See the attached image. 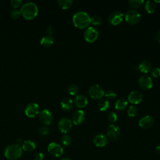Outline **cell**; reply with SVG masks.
<instances>
[{"instance_id":"1","label":"cell","mask_w":160,"mask_h":160,"mask_svg":"<svg viewBox=\"0 0 160 160\" xmlns=\"http://www.w3.org/2000/svg\"><path fill=\"white\" fill-rule=\"evenodd\" d=\"M72 22L76 28L81 29H85L91 24V18L86 12L78 11L73 15Z\"/></svg>"},{"instance_id":"2","label":"cell","mask_w":160,"mask_h":160,"mask_svg":"<svg viewBox=\"0 0 160 160\" xmlns=\"http://www.w3.org/2000/svg\"><path fill=\"white\" fill-rule=\"evenodd\" d=\"M21 16L27 20L33 19L36 17L38 13V8L37 5L32 2H28L22 5L21 9Z\"/></svg>"},{"instance_id":"3","label":"cell","mask_w":160,"mask_h":160,"mask_svg":"<svg viewBox=\"0 0 160 160\" xmlns=\"http://www.w3.org/2000/svg\"><path fill=\"white\" fill-rule=\"evenodd\" d=\"M22 153V148L18 144L8 145L4 150V156L10 160H16L20 158Z\"/></svg>"},{"instance_id":"4","label":"cell","mask_w":160,"mask_h":160,"mask_svg":"<svg viewBox=\"0 0 160 160\" xmlns=\"http://www.w3.org/2000/svg\"><path fill=\"white\" fill-rule=\"evenodd\" d=\"M88 92L90 97L94 99H99L104 95V89L98 84L91 86L88 90Z\"/></svg>"},{"instance_id":"5","label":"cell","mask_w":160,"mask_h":160,"mask_svg":"<svg viewBox=\"0 0 160 160\" xmlns=\"http://www.w3.org/2000/svg\"><path fill=\"white\" fill-rule=\"evenodd\" d=\"M126 22L131 24H135L139 22L141 19V14L139 11L134 9L128 11L125 14Z\"/></svg>"},{"instance_id":"6","label":"cell","mask_w":160,"mask_h":160,"mask_svg":"<svg viewBox=\"0 0 160 160\" xmlns=\"http://www.w3.org/2000/svg\"><path fill=\"white\" fill-rule=\"evenodd\" d=\"M99 32L94 27L88 28L84 32V38L88 42H93L98 39Z\"/></svg>"},{"instance_id":"7","label":"cell","mask_w":160,"mask_h":160,"mask_svg":"<svg viewBox=\"0 0 160 160\" xmlns=\"http://www.w3.org/2000/svg\"><path fill=\"white\" fill-rule=\"evenodd\" d=\"M24 112L26 116L34 118L39 113V107L36 102H30L26 106Z\"/></svg>"},{"instance_id":"8","label":"cell","mask_w":160,"mask_h":160,"mask_svg":"<svg viewBox=\"0 0 160 160\" xmlns=\"http://www.w3.org/2000/svg\"><path fill=\"white\" fill-rule=\"evenodd\" d=\"M39 118L42 124L44 126H48L52 122L53 117L51 111L47 109L42 110L39 114Z\"/></svg>"},{"instance_id":"9","label":"cell","mask_w":160,"mask_h":160,"mask_svg":"<svg viewBox=\"0 0 160 160\" xmlns=\"http://www.w3.org/2000/svg\"><path fill=\"white\" fill-rule=\"evenodd\" d=\"M58 129L62 133L68 132L72 128V121L68 118H62L58 122Z\"/></svg>"},{"instance_id":"10","label":"cell","mask_w":160,"mask_h":160,"mask_svg":"<svg viewBox=\"0 0 160 160\" xmlns=\"http://www.w3.org/2000/svg\"><path fill=\"white\" fill-rule=\"evenodd\" d=\"M49 153L54 157H59L63 154V149L61 145L56 142H51L48 146Z\"/></svg>"},{"instance_id":"11","label":"cell","mask_w":160,"mask_h":160,"mask_svg":"<svg viewBox=\"0 0 160 160\" xmlns=\"http://www.w3.org/2000/svg\"><path fill=\"white\" fill-rule=\"evenodd\" d=\"M107 134L108 137L111 141H116L120 136V129L118 126L114 124H111L108 128Z\"/></svg>"},{"instance_id":"12","label":"cell","mask_w":160,"mask_h":160,"mask_svg":"<svg viewBox=\"0 0 160 160\" xmlns=\"http://www.w3.org/2000/svg\"><path fill=\"white\" fill-rule=\"evenodd\" d=\"M123 14L120 11H114L108 17L109 22L114 26L120 24L123 20Z\"/></svg>"},{"instance_id":"13","label":"cell","mask_w":160,"mask_h":160,"mask_svg":"<svg viewBox=\"0 0 160 160\" xmlns=\"http://www.w3.org/2000/svg\"><path fill=\"white\" fill-rule=\"evenodd\" d=\"M139 84L144 90L150 89L153 86L151 78L147 75H143L139 78Z\"/></svg>"},{"instance_id":"14","label":"cell","mask_w":160,"mask_h":160,"mask_svg":"<svg viewBox=\"0 0 160 160\" xmlns=\"http://www.w3.org/2000/svg\"><path fill=\"white\" fill-rule=\"evenodd\" d=\"M154 124V119L149 116L146 115L141 118L139 121V126L142 129H149Z\"/></svg>"},{"instance_id":"15","label":"cell","mask_w":160,"mask_h":160,"mask_svg":"<svg viewBox=\"0 0 160 160\" xmlns=\"http://www.w3.org/2000/svg\"><path fill=\"white\" fill-rule=\"evenodd\" d=\"M128 99L131 103L137 104L142 101V94L138 91H133L129 94Z\"/></svg>"},{"instance_id":"16","label":"cell","mask_w":160,"mask_h":160,"mask_svg":"<svg viewBox=\"0 0 160 160\" xmlns=\"http://www.w3.org/2000/svg\"><path fill=\"white\" fill-rule=\"evenodd\" d=\"M85 119V113L82 110L76 111L72 116V120L75 125H79L82 124Z\"/></svg>"},{"instance_id":"17","label":"cell","mask_w":160,"mask_h":160,"mask_svg":"<svg viewBox=\"0 0 160 160\" xmlns=\"http://www.w3.org/2000/svg\"><path fill=\"white\" fill-rule=\"evenodd\" d=\"M93 142L97 147H104L108 143V138L103 134H97L93 139Z\"/></svg>"},{"instance_id":"18","label":"cell","mask_w":160,"mask_h":160,"mask_svg":"<svg viewBox=\"0 0 160 160\" xmlns=\"http://www.w3.org/2000/svg\"><path fill=\"white\" fill-rule=\"evenodd\" d=\"M74 102L77 107L79 108H82L87 106L88 103V100L86 96H85L84 95L79 94L74 98Z\"/></svg>"},{"instance_id":"19","label":"cell","mask_w":160,"mask_h":160,"mask_svg":"<svg viewBox=\"0 0 160 160\" xmlns=\"http://www.w3.org/2000/svg\"><path fill=\"white\" fill-rule=\"evenodd\" d=\"M54 43V38L52 35H46L43 36L40 41V44L44 48H48Z\"/></svg>"},{"instance_id":"20","label":"cell","mask_w":160,"mask_h":160,"mask_svg":"<svg viewBox=\"0 0 160 160\" xmlns=\"http://www.w3.org/2000/svg\"><path fill=\"white\" fill-rule=\"evenodd\" d=\"M36 149V144L30 140H26L22 142V149L26 152H32Z\"/></svg>"},{"instance_id":"21","label":"cell","mask_w":160,"mask_h":160,"mask_svg":"<svg viewBox=\"0 0 160 160\" xmlns=\"http://www.w3.org/2000/svg\"><path fill=\"white\" fill-rule=\"evenodd\" d=\"M73 106V101L71 98H66L61 102V107L64 111H69L71 109Z\"/></svg>"},{"instance_id":"22","label":"cell","mask_w":160,"mask_h":160,"mask_svg":"<svg viewBox=\"0 0 160 160\" xmlns=\"http://www.w3.org/2000/svg\"><path fill=\"white\" fill-rule=\"evenodd\" d=\"M151 67H152L151 63L149 61L144 60L139 64L138 68L141 72L143 73H147L151 70Z\"/></svg>"},{"instance_id":"23","label":"cell","mask_w":160,"mask_h":160,"mask_svg":"<svg viewBox=\"0 0 160 160\" xmlns=\"http://www.w3.org/2000/svg\"><path fill=\"white\" fill-rule=\"evenodd\" d=\"M128 104V102L125 99L120 98L116 101L115 108L118 110H123L127 107Z\"/></svg>"},{"instance_id":"24","label":"cell","mask_w":160,"mask_h":160,"mask_svg":"<svg viewBox=\"0 0 160 160\" xmlns=\"http://www.w3.org/2000/svg\"><path fill=\"white\" fill-rule=\"evenodd\" d=\"M98 108L101 111H106L109 108V102L106 99H101L98 103Z\"/></svg>"},{"instance_id":"25","label":"cell","mask_w":160,"mask_h":160,"mask_svg":"<svg viewBox=\"0 0 160 160\" xmlns=\"http://www.w3.org/2000/svg\"><path fill=\"white\" fill-rule=\"evenodd\" d=\"M144 9L148 13H153L156 10V5L153 2L148 1L145 3Z\"/></svg>"},{"instance_id":"26","label":"cell","mask_w":160,"mask_h":160,"mask_svg":"<svg viewBox=\"0 0 160 160\" xmlns=\"http://www.w3.org/2000/svg\"><path fill=\"white\" fill-rule=\"evenodd\" d=\"M59 6L63 9H66L70 8L73 3L72 0H59L58 1Z\"/></svg>"},{"instance_id":"27","label":"cell","mask_w":160,"mask_h":160,"mask_svg":"<svg viewBox=\"0 0 160 160\" xmlns=\"http://www.w3.org/2000/svg\"><path fill=\"white\" fill-rule=\"evenodd\" d=\"M60 141H61V143L64 146H69L72 143V140H71V137L69 135H67V134L63 135L61 137Z\"/></svg>"},{"instance_id":"28","label":"cell","mask_w":160,"mask_h":160,"mask_svg":"<svg viewBox=\"0 0 160 160\" xmlns=\"http://www.w3.org/2000/svg\"><path fill=\"white\" fill-rule=\"evenodd\" d=\"M144 2L143 0H129L128 4L129 6L133 9L139 8Z\"/></svg>"},{"instance_id":"29","label":"cell","mask_w":160,"mask_h":160,"mask_svg":"<svg viewBox=\"0 0 160 160\" xmlns=\"http://www.w3.org/2000/svg\"><path fill=\"white\" fill-rule=\"evenodd\" d=\"M68 91L71 95H75L78 92V87L74 84H71L68 86Z\"/></svg>"},{"instance_id":"30","label":"cell","mask_w":160,"mask_h":160,"mask_svg":"<svg viewBox=\"0 0 160 160\" xmlns=\"http://www.w3.org/2000/svg\"><path fill=\"white\" fill-rule=\"evenodd\" d=\"M91 23L95 26H99L102 23V19L99 16H94L91 18Z\"/></svg>"},{"instance_id":"31","label":"cell","mask_w":160,"mask_h":160,"mask_svg":"<svg viewBox=\"0 0 160 160\" xmlns=\"http://www.w3.org/2000/svg\"><path fill=\"white\" fill-rule=\"evenodd\" d=\"M138 114V109L134 106H130L128 110V114L131 118L135 117Z\"/></svg>"},{"instance_id":"32","label":"cell","mask_w":160,"mask_h":160,"mask_svg":"<svg viewBox=\"0 0 160 160\" xmlns=\"http://www.w3.org/2000/svg\"><path fill=\"white\" fill-rule=\"evenodd\" d=\"M21 16V11L19 9H14L11 10L10 12V16L14 19H18Z\"/></svg>"},{"instance_id":"33","label":"cell","mask_w":160,"mask_h":160,"mask_svg":"<svg viewBox=\"0 0 160 160\" xmlns=\"http://www.w3.org/2000/svg\"><path fill=\"white\" fill-rule=\"evenodd\" d=\"M39 133L42 136H47L50 133V129L47 126H41L39 129Z\"/></svg>"},{"instance_id":"34","label":"cell","mask_w":160,"mask_h":160,"mask_svg":"<svg viewBox=\"0 0 160 160\" xmlns=\"http://www.w3.org/2000/svg\"><path fill=\"white\" fill-rule=\"evenodd\" d=\"M104 96H106V98H107L108 99L112 100L116 98V93L113 90H108L105 93H104Z\"/></svg>"},{"instance_id":"35","label":"cell","mask_w":160,"mask_h":160,"mask_svg":"<svg viewBox=\"0 0 160 160\" xmlns=\"http://www.w3.org/2000/svg\"><path fill=\"white\" fill-rule=\"evenodd\" d=\"M108 121H109V122L114 123V122H115L117 121L118 116H117V115H116V114L115 112H110L108 114Z\"/></svg>"},{"instance_id":"36","label":"cell","mask_w":160,"mask_h":160,"mask_svg":"<svg viewBox=\"0 0 160 160\" xmlns=\"http://www.w3.org/2000/svg\"><path fill=\"white\" fill-rule=\"evenodd\" d=\"M10 3L12 8L16 9L22 5V1L21 0H12L11 1Z\"/></svg>"},{"instance_id":"37","label":"cell","mask_w":160,"mask_h":160,"mask_svg":"<svg viewBox=\"0 0 160 160\" xmlns=\"http://www.w3.org/2000/svg\"><path fill=\"white\" fill-rule=\"evenodd\" d=\"M151 75L154 78H158L160 76V68H155L151 71Z\"/></svg>"},{"instance_id":"38","label":"cell","mask_w":160,"mask_h":160,"mask_svg":"<svg viewBox=\"0 0 160 160\" xmlns=\"http://www.w3.org/2000/svg\"><path fill=\"white\" fill-rule=\"evenodd\" d=\"M43 159H44V154L41 152L37 153L35 155V158H34L35 160H43Z\"/></svg>"},{"instance_id":"39","label":"cell","mask_w":160,"mask_h":160,"mask_svg":"<svg viewBox=\"0 0 160 160\" xmlns=\"http://www.w3.org/2000/svg\"><path fill=\"white\" fill-rule=\"evenodd\" d=\"M47 32L49 34V35H51L54 32V29L51 26H49L47 28Z\"/></svg>"},{"instance_id":"40","label":"cell","mask_w":160,"mask_h":160,"mask_svg":"<svg viewBox=\"0 0 160 160\" xmlns=\"http://www.w3.org/2000/svg\"><path fill=\"white\" fill-rule=\"evenodd\" d=\"M156 153L160 156V145L158 146L156 148Z\"/></svg>"},{"instance_id":"41","label":"cell","mask_w":160,"mask_h":160,"mask_svg":"<svg viewBox=\"0 0 160 160\" xmlns=\"http://www.w3.org/2000/svg\"><path fill=\"white\" fill-rule=\"evenodd\" d=\"M156 38H157V40H158V41L159 42V43H160V30H159V31L158 32Z\"/></svg>"},{"instance_id":"42","label":"cell","mask_w":160,"mask_h":160,"mask_svg":"<svg viewBox=\"0 0 160 160\" xmlns=\"http://www.w3.org/2000/svg\"><path fill=\"white\" fill-rule=\"evenodd\" d=\"M59 160H71V159H70L69 158H61Z\"/></svg>"},{"instance_id":"43","label":"cell","mask_w":160,"mask_h":160,"mask_svg":"<svg viewBox=\"0 0 160 160\" xmlns=\"http://www.w3.org/2000/svg\"><path fill=\"white\" fill-rule=\"evenodd\" d=\"M21 142H22V140H21V139H18V144H19V143L21 144Z\"/></svg>"},{"instance_id":"44","label":"cell","mask_w":160,"mask_h":160,"mask_svg":"<svg viewBox=\"0 0 160 160\" xmlns=\"http://www.w3.org/2000/svg\"><path fill=\"white\" fill-rule=\"evenodd\" d=\"M155 2H160V1H155Z\"/></svg>"}]
</instances>
